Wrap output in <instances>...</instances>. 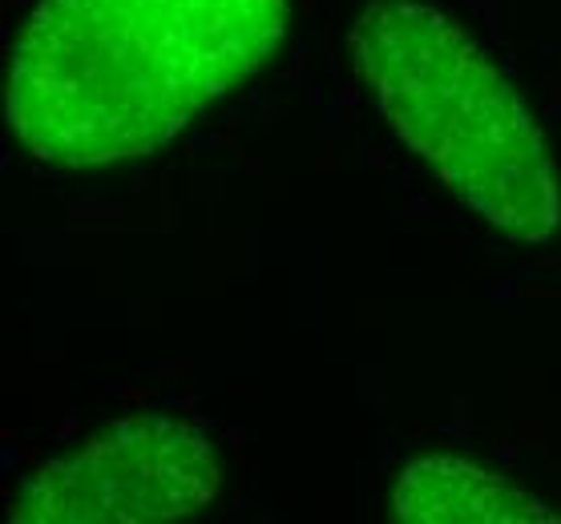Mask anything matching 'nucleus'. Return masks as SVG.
<instances>
[{"label":"nucleus","instance_id":"7ed1b4c3","mask_svg":"<svg viewBox=\"0 0 561 524\" xmlns=\"http://www.w3.org/2000/svg\"><path fill=\"white\" fill-rule=\"evenodd\" d=\"M222 488L227 456L203 423L141 411L33 468L9 497V521L167 524L206 512Z\"/></svg>","mask_w":561,"mask_h":524},{"label":"nucleus","instance_id":"20e7f679","mask_svg":"<svg viewBox=\"0 0 561 524\" xmlns=\"http://www.w3.org/2000/svg\"><path fill=\"white\" fill-rule=\"evenodd\" d=\"M388 509L416 524H561V512L505 473L457 452H424L392 476Z\"/></svg>","mask_w":561,"mask_h":524},{"label":"nucleus","instance_id":"f03ea898","mask_svg":"<svg viewBox=\"0 0 561 524\" xmlns=\"http://www.w3.org/2000/svg\"><path fill=\"white\" fill-rule=\"evenodd\" d=\"M347 57L396 138L489 231L541 246L561 231V174L513 65L445 0H368Z\"/></svg>","mask_w":561,"mask_h":524},{"label":"nucleus","instance_id":"f257e3e1","mask_svg":"<svg viewBox=\"0 0 561 524\" xmlns=\"http://www.w3.org/2000/svg\"><path fill=\"white\" fill-rule=\"evenodd\" d=\"M295 0H37L9 45V129L57 170L162 154L283 49Z\"/></svg>","mask_w":561,"mask_h":524}]
</instances>
